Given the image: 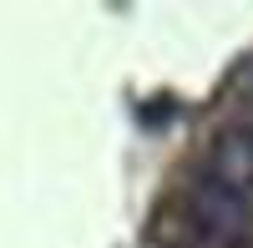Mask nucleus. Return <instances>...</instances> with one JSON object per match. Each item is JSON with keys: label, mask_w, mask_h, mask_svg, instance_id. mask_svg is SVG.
<instances>
[{"label": "nucleus", "mask_w": 253, "mask_h": 248, "mask_svg": "<svg viewBox=\"0 0 253 248\" xmlns=\"http://www.w3.org/2000/svg\"><path fill=\"white\" fill-rule=\"evenodd\" d=\"M248 218H253V203L233 188H223V182L213 177H203V188L193 193V223L213 238V243H228V238H243L248 228Z\"/></svg>", "instance_id": "nucleus-1"}, {"label": "nucleus", "mask_w": 253, "mask_h": 248, "mask_svg": "<svg viewBox=\"0 0 253 248\" xmlns=\"http://www.w3.org/2000/svg\"><path fill=\"white\" fill-rule=\"evenodd\" d=\"M208 177L233 193H253V127H228L208 152Z\"/></svg>", "instance_id": "nucleus-2"}]
</instances>
